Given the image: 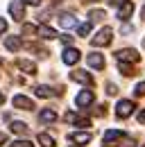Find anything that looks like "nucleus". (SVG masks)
Masks as SVG:
<instances>
[{"mask_svg": "<svg viewBox=\"0 0 145 147\" xmlns=\"http://www.w3.org/2000/svg\"><path fill=\"white\" fill-rule=\"evenodd\" d=\"M111 38H113V30H111V27H102L95 36L91 38V43H93L95 48H102V45H109V43H111Z\"/></svg>", "mask_w": 145, "mask_h": 147, "instance_id": "nucleus-1", "label": "nucleus"}, {"mask_svg": "<svg viewBox=\"0 0 145 147\" xmlns=\"http://www.w3.org/2000/svg\"><path fill=\"white\" fill-rule=\"evenodd\" d=\"M134 109H136V107H134L131 100H120L118 107H116V115H118V118H129V115L134 113Z\"/></svg>", "mask_w": 145, "mask_h": 147, "instance_id": "nucleus-2", "label": "nucleus"}, {"mask_svg": "<svg viewBox=\"0 0 145 147\" xmlns=\"http://www.w3.org/2000/svg\"><path fill=\"white\" fill-rule=\"evenodd\" d=\"M12 104H14L16 109H23V111H32L34 109V102H32L30 97H25V95H14Z\"/></svg>", "mask_w": 145, "mask_h": 147, "instance_id": "nucleus-3", "label": "nucleus"}, {"mask_svg": "<svg viewBox=\"0 0 145 147\" xmlns=\"http://www.w3.org/2000/svg\"><path fill=\"white\" fill-rule=\"evenodd\" d=\"M116 57H118V61H131V63H136L141 57H138V52L136 50H131V48H125V50H118L116 52Z\"/></svg>", "mask_w": 145, "mask_h": 147, "instance_id": "nucleus-4", "label": "nucleus"}, {"mask_svg": "<svg viewBox=\"0 0 145 147\" xmlns=\"http://www.w3.org/2000/svg\"><path fill=\"white\" fill-rule=\"evenodd\" d=\"M61 59H64V63H68V66H75V63L82 59V52H79V50H75V48H66Z\"/></svg>", "mask_w": 145, "mask_h": 147, "instance_id": "nucleus-5", "label": "nucleus"}, {"mask_svg": "<svg viewBox=\"0 0 145 147\" xmlns=\"http://www.w3.org/2000/svg\"><path fill=\"white\" fill-rule=\"evenodd\" d=\"M86 61H89L91 68H95V70H102V68H104V57L100 55V52H91V55L86 57Z\"/></svg>", "mask_w": 145, "mask_h": 147, "instance_id": "nucleus-6", "label": "nucleus"}, {"mask_svg": "<svg viewBox=\"0 0 145 147\" xmlns=\"http://www.w3.org/2000/svg\"><path fill=\"white\" fill-rule=\"evenodd\" d=\"M9 14L14 16V20H23L25 18V9H23V2H20V0H14V2L9 5Z\"/></svg>", "mask_w": 145, "mask_h": 147, "instance_id": "nucleus-7", "label": "nucleus"}, {"mask_svg": "<svg viewBox=\"0 0 145 147\" xmlns=\"http://www.w3.org/2000/svg\"><path fill=\"white\" fill-rule=\"evenodd\" d=\"M120 9H118V18L120 20H127L129 16H131V11H134V2L131 0H125L123 5H118Z\"/></svg>", "mask_w": 145, "mask_h": 147, "instance_id": "nucleus-8", "label": "nucleus"}, {"mask_svg": "<svg viewBox=\"0 0 145 147\" xmlns=\"http://www.w3.org/2000/svg\"><path fill=\"white\" fill-rule=\"evenodd\" d=\"M70 79L72 82H79V84H93V77H91L86 70H75V73H70Z\"/></svg>", "mask_w": 145, "mask_h": 147, "instance_id": "nucleus-9", "label": "nucleus"}, {"mask_svg": "<svg viewBox=\"0 0 145 147\" xmlns=\"http://www.w3.org/2000/svg\"><path fill=\"white\" fill-rule=\"evenodd\" d=\"M68 140H70V143H79V145H86L91 140V134L89 131H75V134L68 136Z\"/></svg>", "mask_w": 145, "mask_h": 147, "instance_id": "nucleus-10", "label": "nucleus"}, {"mask_svg": "<svg viewBox=\"0 0 145 147\" xmlns=\"http://www.w3.org/2000/svg\"><path fill=\"white\" fill-rule=\"evenodd\" d=\"M36 34H39L41 38H45V41H52V38H57V32H54L52 27H48V25L36 27Z\"/></svg>", "mask_w": 145, "mask_h": 147, "instance_id": "nucleus-11", "label": "nucleus"}, {"mask_svg": "<svg viewBox=\"0 0 145 147\" xmlns=\"http://www.w3.org/2000/svg\"><path fill=\"white\" fill-rule=\"evenodd\" d=\"M75 102H77V107H89L91 102H93V91H82L75 97Z\"/></svg>", "mask_w": 145, "mask_h": 147, "instance_id": "nucleus-12", "label": "nucleus"}, {"mask_svg": "<svg viewBox=\"0 0 145 147\" xmlns=\"http://www.w3.org/2000/svg\"><path fill=\"white\" fill-rule=\"evenodd\" d=\"M16 66H18V68H20L25 75H34V73H36V66L32 63V61H27V59H18Z\"/></svg>", "mask_w": 145, "mask_h": 147, "instance_id": "nucleus-13", "label": "nucleus"}, {"mask_svg": "<svg viewBox=\"0 0 145 147\" xmlns=\"http://www.w3.org/2000/svg\"><path fill=\"white\" fill-rule=\"evenodd\" d=\"M118 138H123V131H118V129H109L107 134H104V145H111V143H116Z\"/></svg>", "mask_w": 145, "mask_h": 147, "instance_id": "nucleus-14", "label": "nucleus"}, {"mask_svg": "<svg viewBox=\"0 0 145 147\" xmlns=\"http://www.w3.org/2000/svg\"><path fill=\"white\" fill-rule=\"evenodd\" d=\"M59 25H61V27H66V30H70V27H75V25H77V20H75V16H72V14H64V16L59 18Z\"/></svg>", "mask_w": 145, "mask_h": 147, "instance_id": "nucleus-15", "label": "nucleus"}, {"mask_svg": "<svg viewBox=\"0 0 145 147\" xmlns=\"http://www.w3.org/2000/svg\"><path fill=\"white\" fill-rule=\"evenodd\" d=\"M5 45H7V50L16 52L18 48H20V38H18V36H7V38H5Z\"/></svg>", "mask_w": 145, "mask_h": 147, "instance_id": "nucleus-16", "label": "nucleus"}, {"mask_svg": "<svg viewBox=\"0 0 145 147\" xmlns=\"http://www.w3.org/2000/svg\"><path fill=\"white\" fill-rule=\"evenodd\" d=\"M39 118H41V122H54V120H57V113H54L52 109H43Z\"/></svg>", "mask_w": 145, "mask_h": 147, "instance_id": "nucleus-17", "label": "nucleus"}, {"mask_svg": "<svg viewBox=\"0 0 145 147\" xmlns=\"http://www.w3.org/2000/svg\"><path fill=\"white\" fill-rule=\"evenodd\" d=\"M9 129H12L14 134H27V125L20 122V120H14V122L9 125Z\"/></svg>", "mask_w": 145, "mask_h": 147, "instance_id": "nucleus-18", "label": "nucleus"}, {"mask_svg": "<svg viewBox=\"0 0 145 147\" xmlns=\"http://www.w3.org/2000/svg\"><path fill=\"white\" fill-rule=\"evenodd\" d=\"M39 143L43 147H54V138L48 136V134H39Z\"/></svg>", "mask_w": 145, "mask_h": 147, "instance_id": "nucleus-19", "label": "nucleus"}, {"mask_svg": "<svg viewBox=\"0 0 145 147\" xmlns=\"http://www.w3.org/2000/svg\"><path fill=\"white\" fill-rule=\"evenodd\" d=\"M36 95H39V97H50V95H52V88H50V86H36Z\"/></svg>", "mask_w": 145, "mask_h": 147, "instance_id": "nucleus-20", "label": "nucleus"}, {"mask_svg": "<svg viewBox=\"0 0 145 147\" xmlns=\"http://www.w3.org/2000/svg\"><path fill=\"white\" fill-rule=\"evenodd\" d=\"M91 32V23H82V25H77V34L79 36H89Z\"/></svg>", "mask_w": 145, "mask_h": 147, "instance_id": "nucleus-21", "label": "nucleus"}, {"mask_svg": "<svg viewBox=\"0 0 145 147\" xmlns=\"http://www.w3.org/2000/svg\"><path fill=\"white\" fill-rule=\"evenodd\" d=\"M89 16H91V20H102L104 16H107V14H104L102 9H93V11H91Z\"/></svg>", "mask_w": 145, "mask_h": 147, "instance_id": "nucleus-22", "label": "nucleus"}, {"mask_svg": "<svg viewBox=\"0 0 145 147\" xmlns=\"http://www.w3.org/2000/svg\"><path fill=\"white\" fill-rule=\"evenodd\" d=\"M118 68H120V73H123V75H134V70H131V66H127L125 61H120V63H118Z\"/></svg>", "mask_w": 145, "mask_h": 147, "instance_id": "nucleus-23", "label": "nucleus"}, {"mask_svg": "<svg viewBox=\"0 0 145 147\" xmlns=\"http://www.w3.org/2000/svg\"><path fill=\"white\" fill-rule=\"evenodd\" d=\"M9 147H34V145H32L30 140H14Z\"/></svg>", "mask_w": 145, "mask_h": 147, "instance_id": "nucleus-24", "label": "nucleus"}, {"mask_svg": "<svg viewBox=\"0 0 145 147\" xmlns=\"http://www.w3.org/2000/svg\"><path fill=\"white\" fill-rule=\"evenodd\" d=\"M23 34H36L34 25H23Z\"/></svg>", "mask_w": 145, "mask_h": 147, "instance_id": "nucleus-25", "label": "nucleus"}, {"mask_svg": "<svg viewBox=\"0 0 145 147\" xmlns=\"http://www.w3.org/2000/svg\"><path fill=\"white\" fill-rule=\"evenodd\" d=\"M136 95H145V82L136 84Z\"/></svg>", "mask_w": 145, "mask_h": 147, "instance_id": "nucleus-26", "label": "nucleus"}, {"mask_svg": "<svg viewBox=\"0 0 145 147\" xmlns=\"http://www.w3.org/2000/svg\"><path fill=\"white\" fill-rule=\"evenodd\" d=\"M61 43H64V45H70V43H72V36L64 34V36H61Z\"/></svg>", "mask_w": 145, "mask_h": 147, "instance_id": "nucleus-27", "label": "nucleus"}, {"mask_svg": "<svg viewBox=\"0 0 145 147\" xmlns=\"http://www.w3.org/2000/svg\"><path fill=\"white\" fill-rule=\"evenodd\" d=\"M107 93H109V95H116V93H118V88H116L113 84H107Z\"/></svg>", "mask_w": 145, "mask_h": 147, "instance_id": "nucleus-28", "label": "nucleus"}, {"mask_svg": "<svg viewBox=\"0 0 145 147\" xmlns=\"http://www.w3.org/2000/svg\"><path fill=\"white\" fill-rule=\"evenodd\" d=\"M5 30H7V20L0 18V34H5Z\"/></svg>", "mask_w": 145, "mask_h": 147, "instance_id": "nucleus-29", "label": "nucleus"}, {"mask_svg": "<svg viewBox=\"0 0 145 147\" xmlns=\"http://www.w3.org/2000/svg\"><path fill=\"white\" fill-rule=\"evenodd\" d=\"M20 2H25V5H34V7H36V5H41V0H20Z\"/></svg>", "mask_w": 145, "mask_h": 147, "instance_id": "nucleus-30", "label": "nucleus"}, {"mask_svg": "<svg viewBox=\"0 0 145 147\" xmlns=\"http://www.w3.org/2000/svg\"><path fill=\"white\" fill-rule=\"evenodd\" d=\"M138 122H141V125H145V111H141V113H138Z\"/></svg>", "mask_w": 145, "mask_h": 147, "instance_id": "nucleus-31", "label": "nucleus"}, {"mask_svg": "<svg viewBox=\"0 0 145 147\" xmlns=\"http://www.w3.org/2000/svg\"><path fill=\"white\" fill-rule=\"evenodd\" d=\"M2 143H5V134H0V145H2Z\"/></svg>", "mask_w": 145, "mask_h": 147, "instance_id": "nucleus-32", "label": "nucleus"}, {"mask_svg": "<svg viewBox=\"0 0 145 147\" xmlns=\"http://www.w3.org/2000/svg\"><path fill=\"white\" fill-rule=\"evenodd\" d=\"M141 18H143V20H145V7H143V11H141Z\"/></svg>", "mask_w": 145, "mask_h": 147, "instance_id": "nucleus-33", "label": "nucleus"}, {"mask_svg": "<svg viewBox=\"0 0 145 147\" xmlns=\"http://www.w3.org/2000/svg\"><path fill=\"white\" fill-rule=\"evenodd\" d=\"M2 102H5V95H2V93H0V104H2Z\"/></svg>", "mask_w": 145, "mask_h": 147, "instance_id": "nucleus-34", "label": "nucleus"}, {"mask_svg": "<svg viewBox=\"0 0 145 147\" xmlns=\"http://www.w3.org/2000/svg\"><path fill=\"white\" fill-rule=\"evenodd\" d=\"M143 48H145V38H143Z\"/></svg>", "mask_w": 145, "mask_h": 147, "instance_id": "nucleus-35", "label": "nucleus"}]
</instances>
